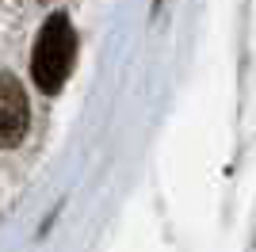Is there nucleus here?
I'll use <instances>...</instances> for the list:
<instances>
[{
    "label": "nucleus",
    "instance_id": "1",
    "mask_svg": "<svg viewBox=\"0 0 256 252\" xmlns=\"http://www.w3.org/2000/svg\"><path fill=\"white\" fill-rule=\"evenodd\" d=\"M73 58H76V34H73V23L65 20L62 12L50 16L34 42V58H31V76H34V88L42 92H58L65 84V76L73 73Z\"/></svg>",
    "mask_w": 256,
    "mask_h": 252
},
{
    "label": "nucleus",
    "instance_id": "2",
    "mask_svg": "<svg viewBox=\"0 0 256 252\" xmlns=\"http://www.w3.org/2000/svg\"><path fill=\"white\" fill-rule=\"evenodd\" d=\"M27 130V96L20 80L0 73V146H16Z\"/></svg>",
    "mask_w": 256,
    "mask_h": 252
}]
</instances>
